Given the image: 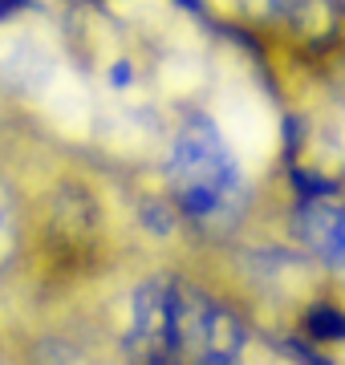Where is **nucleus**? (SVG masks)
<instances>
[{
  "instance_id": "nucleus-1",
  "label": "nucleus",
  "mask_w": 345,
  "mask_h": 365,
  "mask_svg": "<svg viewBox=\"0 0 345 365\" xmlns=\"http://www.w3.org/2000/svg\"><path fill=\"white\" fill-rule=\"evenodd\" d=\"M171 170L179 182V195H183V207L195 215H212L240 187L236 158L207 118H191L179 130L171 150Z\"/></svg>"
},
{
  "instance_id": "nucleus-3",
  "label": "nucleus",
  "mask_w": 345,
  "mask_h": 365,
  "mask_svg": "<svg viewBox=\"0 0 345 365\" xmlns=\"http://www.w3.org/2000/svg\"><path fill=\"white\" fill-rule=\"evenodd\" d=\"M16 4H21V0H0V16H4V13H13Z\"/></svg>"
},
{
  "instance_id": "nucleus-2",
  "label": "nucleus",
  "mask_w": 345,
  "mask_h": 365,
  "mask_svg": "<svg viewBox=\"0 0 345 365\" xmlns=\"http://www.w3.org/2000/svg\"><path fill=\"white\" fill-rule=\"evenodd\" d=\"M305 235L325 264L345 268V207H325V203L305 207Z\"/></svg>"
}]
</instances>
